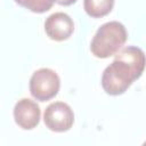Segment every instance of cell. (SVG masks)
Returning <instances> with one entry per match:
<instances>
[{
  "label": "cell",
  "instance_id": "obj_2",
  "mask_svg": "<svg viewBox=\"0 0 146 146\" xmlns=\"http://www.w3.org/2000/svg\"><path fill=\"white\" fill-rule=\"evenodd\" d=\"M128 39L125 26L117 22L111 21L98 27L90 42V51L97 58H108L115 55Z\"/></svg>",
  "mask_w": 146,
  "mask_h": 146
},
{
  "label": "cell",
  "instance_id": "obj_8",
  "mask_svg": "<svg viewBox=\"0 0 146 146\" xmlns=\"http://www.w3.org/2000/svg\"><path fill=\"white\" fill-rule=\"evenodd\" d=\"M21 7L35 13V14H43L51 9L56 0H14Z\"/></svg>",
  "mask_w": 146,
  "mask_h": 146
},
{
  "label": "cell",
  "instance_id": "obj_3",
  "mask_svg": "<svg viewBox=\"0 0 146 146\" xmlns=\"http://www.w3.org/2000/svg\"><path fill=\"white\" fill-rule=\"evenodd\" d=\"M29 88L34 99L47 102L57 96L60 88V79L54 70L42 67L32 73Z\"/></svg>",
  "mask_w": 146,
  "mask_h": 146
},
{
  "label": "cell",
  "instance_id": "obj_9",
  "mask_svg": "<svg viewBox=\"0 0 146 146\" xmlns=\"http://www.w3.org/2000/svg\"><path fill=\"white\" fill-rule=\"evenodd\" d=\"M56 2L60 6H71L76 2V0H56Z\"/></svg>",
  "mask_w": 146,
  "mask_h": 146
},
{
  "label": "cell",
  "instance_id": "obj_4",
  "mask_svg": "<svg viewBox=\"0 0 146 146\" xmlns=\"http://www.w3.org/2000/svg\"><path fill=\"white\" fill-rule=\"evenodd\" d=\"M43 122L46 127L54 132L68 131L74 123L73 110L64 102H54L46 107Z\"/></svg>",
  "mask_w": 146,
  "mask_h": 146
},
{
  "label": "cell",
  "instance_id": "obj_5",
  "mask_svg": "<svg viewBox=\"0 0 146 146\" xmlns=\"http://www.w3.org/2000/svg\"><path fill=\"white\" fill-rule=\"evenodd\" d=\"M13 115L15 123L19 128L23 130H32L40 122L41 111L36 102L30 98H22L15 104Z\"/></svg>",
  "mask_w": 146,
  "mask_h": 146
},
{
  "label": "cell",
  "instance_id": "obj_6",
  "mask_svg": "<svg viewBox=\"0 0 146 146\" xmlns=\"http://www.w3.org/2000/svg\"><path fill=\"white\" fill-rule=\"evenodd\" d=\"M44 32L54 41L67 40L74 32V22L66 13H54L44 21Z\"/></svg>",
  "mask_w": 146,
  "mask_h": 146
},
{
  "label": "cell",
  "instance_id": "obj_7",
  "mask_svg": "<svg viewBox=\"0 0 146 146\" xmlns=\"http://www.w3.org/2000/svg\"><path fill=\"white\" fill-rule=\"evenodd\" d=\"M113 7L114 0H83V9L92 18H100L108 15Z\"/></svg>",
  "mask_w": 146,
  "mask_h": 146
},
{
  "label": "cell",
  "instance_id": "obj_1",
  "mask_svg": "<svg viewBox=\"0 0 146 146\" xmlns=\"http://www.w3.org/2000/svg\"><path fill=\"white\" fill-rule=\"evenodd\" d=\"M145 67L146 55L139 47L127 46L120 49L103 71L100 83L104 91L111 96L124 94L141 76Z\"/></svg>",
  "mask_w": 146,
  "mask_h": 146
}]
</instances>
